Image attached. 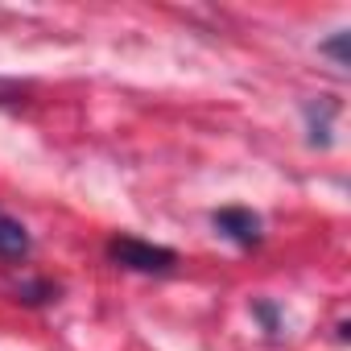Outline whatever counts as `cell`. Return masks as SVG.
Instances as JSON below:
<instances>
[{"label": "cell", "instance_id": "cell-1", "mask_svg": "<svg viewBox=\"0 0 351 351\" xmlns=\"http://www.w3.org/2000/svg\"><path fill=\"white\" fill-rule=\"evenodd\" d=\"M108 261L116 269L145 273V277H165V273L178 269V252L173 248H161V244H149V240H136V236H112L108 240Z\"/></svg>", "mask_w": 351, "mask_h": 351}, {"label": "cell", "instance_id": "cell-2", "mask_svg": "<svg viewBox=\"0 0 351 351\" xmlns=\"http://www.w3.org/2000/svg\"><path fill=\"white\" fill-rule=\"evenodd\" d=\"M211 228L223 240H232L236 248H256L265 240V223L252 207H219V211H211Z\"/></svg>", "mask_w": 351, "mask_h": 351}, {"label": "cell", "instance_id": "cell-3", "mask_svg": "<svg viewBox=\"0 0 351 351\" xmlns=\"http://www.w3.org/2000/svg\"><path fill=\"white\" fill-rule=\"evenodd\" d=\"M29 252H34V240H29L25 223L0 211V261H25Z\"/></svg>", "mask_w": 351, "mask_h": 351}, {"label": "cell", "instance_id": "cell-4", "mask_svg": "<svg viewBox=\"0 0 351 351\" xmlns=\"http://www.w3.org/2000/svg\"><path fill=\"white\" fill-rule=\"evenodd\" d=\"M302 112H306V128H310V145H314V149H326V145H330V120H335V112H339V104H335L330 95H322V116L314 112V104H306Z\"/></svg>", "mask_w": 351, "mask_h": 351}, {"label": "cell", "instance_id": "cell-5", "mask_svg": "<svg viewBox=\"0 0 351 351\" xmlns=\"http://www.w3.org/2000/svg\"><path fill=\"white\" fill-rule=\"evenodd\" d=\"M50 298H58L54 281H25V285H17V302H25V306H42Z\"/></svg>", "mask_w": 351, "mask_h": 351}, {"label": "cell", "instance_id": "cell-6", "mask_svg": "<svg viewBox=\"0 0 351 351\" xmlns=\"http://www.w3.org/2000/svg\"><path fill=\"white\" fill-rule=\"evenodd\" d=\"M252 318H256V322H261V326H265V330H269L273 339L281 335V310H277L273 302H265V298H256V302H252Z\"/></svg>", "mask_w": 351, "mask_h": 351}, {"label": "cell", "instance_id": "cell-7", "mask_svg": "<svg viewBox=\"0 0 351 351\" xmlns=\"http://www.w3.org/2000/svg\"><path fill=\"white\" fill-rule=\"evenodd\" d=\"M347 38H351V34H347V29H339V34H335L330 42H322V46H318V54H330L339 71L347 66Z\"/></svg>", "mask_w": 351, "mask_h": 351}]
</instances>
